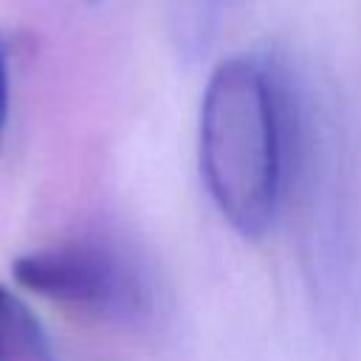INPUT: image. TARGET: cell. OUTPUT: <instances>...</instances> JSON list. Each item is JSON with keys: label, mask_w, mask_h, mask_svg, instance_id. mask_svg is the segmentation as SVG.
I'll list each match as a JSON object with an SVG mask.
<instances>
[{"label": "cell", "mask_w": 361, "mask_h": 361, "mask_svg": "<svg viewBox=\"0 0 361 361\" xmlns=\"http://www.w3.org/2000/svg\"><path fill=\"white\" fill-rule=\"evenodd\" d=\"M288 161V68L248 54L223 59L200 104V172L231 228L257 237L271 226Z\"/></svg>", "instance_id": "1"}, {"label": "cell", "mask_w": 361, "mask_h": 361, "mask_svg": "<svg viewBox=\"0 0 361 361\" xmlns=\"http://www.w3.org/2000/svg\"><path fill=\"white\" fill-rule=\"evenodd\" d=\"M0 361H54L48 336L28 305L0 282Z\"/></svg>", "instance_id": "3"}, {"label": "cell", "mask_w": 361, "mask_h": 361, "mask_svg": "<svg viewBox=\"0 0 361 361\" xmlns=\"http://www.w3.org/2000/svg\"><path fill=\"white\" fill-rule=\"evenodd\" d=\"M14 279L54 302L102 316H133L144 293L135 271L116 254L90 243L31 251L14 259Z\"/></svg>", "instance_id": "2"}, {"label": "cell", "mask_w": 361, "mask_h": 361, "mask_svg": "<svg viewBox=\"0 0 361 361\" xmlns=\"http://www.w3.org/2000/svg\"><path fill=\"white\" fill-rule=\"evenodd\" d=\"M226 0H169V31L180 54L200 56L220 25Z\"/></svg>", "instance_id": "4"}, {"label": "cell", "mask_w": 361, "mask_h": 361, "mask_svg": "<svg viewBox=\"0 0 361 361\" xmlns=\"http://www.w3.org/2000/svg\"><path fill=\"white\" fill-rule=\"evenodd\" d=\"M6 121H8V48L0 34V144H3Z\"/></svg>", "instance_id": "5"}]
</instances>
